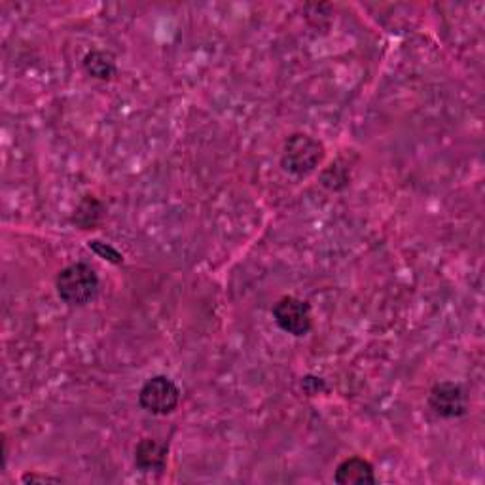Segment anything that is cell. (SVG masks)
Masks as SVG:
<instances>
[{"instance_id": "cell-2", "label": "cell", "mask_w": 485, "mask_h": 485, "mask_svg": "<svg viewBox=\"0 0 485 485\" xmlns=\"http://www.w3.org/2000/svg\"><path fill=\"white\" fill-rule=\"evenodd\" d=\"M325 160V146L317 141V138L306 135V133H296L288 137L285 143L281 163L285 171L293 173L296 176H308L311 175L318 165Z\"/></svg>"}, {"instance_id": "cell-6", "label": "cell", "mask_w": 485, "mask_h": 485, "mask_svg": "<svg viewBox=\"0 0 485 485\" xmlns=\"http://www.w3.org/2000/svg\"><path fill=\"white\" fill-rule=\"evenodd\" d=\"M169 446L154 438H143L135 448V466L141 473H163L168 466Z\"/></svg>"}, {"instance_id": "cell-11", "label": "cell", "mask_w": 485, "mask_h": 485, "mask_svg": "<svg viewBox=\"0 0 485 485\" xmlns=\"http://www.w3.org/2000/svg\"><path fill=\"white\" fill-rule=\"evenodd\" d=\"M23 481H61V478H55V476H40V474H25L23 476Z\"/></svg>"}, {"instance_id": "cell-1", "label": "cell", "mask_w": 485, "mask_h": 485, "mask_svg": "<svg viewBox=\"0 0 485 485\" xmlns=\"http://www.w3.org/2000/svg\"><path fill=\"white\" fill-rule=\"evenodd\" d=\"M55 288L66 306L82 308L88 306L99 294V277L91 266L84 264V262H76V264L59 271L58 279H55Z\"/></svg>"}, {"instance_id": "cell-7", "label": "cell", "mask_w": 485, "mask_h": 485, "mask_svg": "<svg viewBox=\"0 0 485 485\" xmlns=\"http://www.w3.org/2000/svg\"><path fill=\"white\" fill-rule=\"evenodd\" d=\"M334 481L340 485H372L376 483L373 466L363 457H349L336 468Z\"/></svg>"}, {"instance_id": "cell-3", "label": "cell", "mask_w": 485, "mask_h": 485, "mask_svg": "<svg viewBox=\"0 0 485 485\" xmlns=\"http://www.w3.org/2000/svg\"><path fill=\"white\" fill-rule=\"evenodd\" d=\"M180 402V389L176 383L165 376L150 378L141 393H138V404L143 410L154 415H169L176 410Z\"/></svg>"}, {"instance_id": "cell-8", "label": "cell", "mask_w": 485, "mask_h": 485, "mask_svg": "<svg viewBox=\"0 0 485 485\" xmlns=\"http://www.w3.org/2000/svg\"><path fill=\"white\" fill-rule=\"evenodd\" d=\"M86 73L97 80H110L116 74L114 55L103 50H91L84 58Z\"/></svg>"}, {"instance_id": "cell-4", "label": "cell", "mask_w": 485, "mask_h": 485, "mask_svg": "<svg viewBox=\"0 0 485 485\" xmlns=\"http://www.w3.org/2000/svg\"><path fill=\"white\" fill-rule=\"evenodd\" d=\"M273 318L283 332L296 338L308 336L313 326L309 303L294 296H285L275 303Z\"/></svg>"}, {"instance_id": "cell-5", "label": "cell", "mask_w": 485, "mask_h": 485, "mask_svg": "<svg viewBox=\"0 0 485 485\" xmlns=\"http://www.w3.org/2000/svg\"><path fill=\"white\" fill-rule=\"evenodd\" d=\"M428 406L443 419L463 418L468 410L465 389L453 381L436 383L428 393Z\"/></svg>"}, {"instance_id": "cell-9", "label": "cell", "mask_w": 485, "mask_h": 485, "mask_svg": "<svg viewBox=\"0 0 485 485\" xmlns=\"http://www.w3.org/2000/svg\"><path fill=\"white\" fill-rule=\"evenodd\" d=\"M101 216H103V205L97 201L95 198L86 196L76 207L73 222L76 226H80L82 230H90L97 224V222L101 220Z\"/></svg>"}, {"instance_id": "cell-10", "label": "cell", "mask_w": 485, "mask_h": 485, "mask_svg": "<svg viewBox=\"0 0 485 485\" xmlns=\"http://www.w3.org/2000/svg\"><path fill=\"white\" fill-rule=\"evenodd\" d=\"M90 248H93V251H95L97 254H99V256H103L105 260L114 262V264H120V262H121V254L116 251V248L108 246V245H105V243H101V241H91V243H90Z\"/></svg>"}]
</instances>
